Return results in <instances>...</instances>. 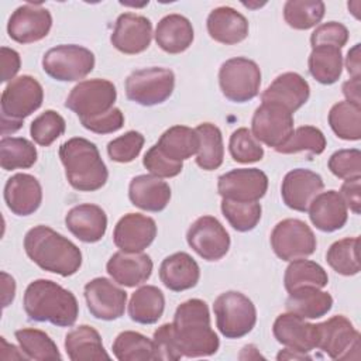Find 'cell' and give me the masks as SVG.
Instances as JSON below:
<instances>
[{"instance_id": "obj_1", "label": "cell", "mask_w": 361, "mask_h": 361, "mask_svg": "<svg viewBox=\"0 0 361 361\" xmlns=\"http://www.w3.org/2000/svg\"><path fill=\"white\" fill-rule=\"evenodd\" d=\"M172 324L182 357L199 358L217 353L220 340L210 326L209 306L204 300L189 299L180 303Z\"/></svg>"}, {"instance_id": "obj_2", "label": "cell", "mask_w": 361, "mask_h": 361, "mask_svg": "<svg viewBox=\"0 0 361 361\" xmlns=\"http://www.w3.org/2000/svg\"><path fill=\"white\" fill-rule=\"evenodd\" d=\"M24 250L41 269L61 276L76 274L82 265V252L78 245L44 224L27 231Z\"/></svg>"}, {"instance_id": "obj_3", "label": "cell", "mask_w": 361, "mask_h": 361, "mask_svg": "<svg viewBox=\"0 0 361 361\" xmlns=\"http://www.w3.org/2000/svg\"><path fill=\"white\" fill-rule=\"evenodd\" d=\"M23 306L30 320L58 327L73 326L79 314L75 295L49 279L32 281L25 288Z\"/></svg>"}, {"instance_id": "obj_4", "label": "cell", "mask_w": 361, "mask_h": 361, "mask_svg": "<svg viewBox=\"0 0 361 361\" xmlns=\"http://www.w3.org/2000/svg\"><path fill=\"white\" fill-rule=\"evenodd\" d=\"M59 158L65 168V176L73 189L94 192L106 185L109 171L92 141L82 137L66 140L59 147Z\"/></svg>"}, {"instance_id": "obj_5", "label": "cell", "mask_w": 361, "mask_h": 361, "mask_svg": "<svg viewBox=\"0 0 361 361\" xmlns=\"http://www.w3.org/2000/svg\"><path fill=\"white\" fill-rule=\"evenodd\" d=\"M44 100L41 83L30 76L21 75L14 78L1 93V134L6 137L23 127L25 117L37 111Z\"/></svg>"}, {"instance_id": "obj_6", "label": "cell", "mask_w": 361, "mask_h": 361, "mask_svg": "<svg viewBox=\"0 0 361 361\" xmlns=\"http://www.w3.org/2000/svg\"><path fill=\"white\" fill-rule=\"evenodd\" d=\"M213 312L216 326L226 338H241L257 323V309L252 300L237 290L220 293L213 303Z\"/></svg>"}, {"instance_id": "obj_7", "label": "cell", "mask_w": 361, "mask_h": 361, "mask_svg": "<svg viewBox=\"0 0 361 361\" xmlns=\"http://www.w3.org/2000/svg\"><path fill=\"white\" fill-rule=\"evenodd\" d=\"M219 85L226 99L234 103H245L259 93L261 69L255 61L237 56L221 63Z\"/></svg>"}, {"instance_id": "obj_8", "label": "cell", "mask_w": 361, "mask_h": 361, "mask_svg": "<svg viewBox=\"0 0 361 361\" xmlns=\"http://www.w3.org/2000/svg\"><path fill=\"white\" fill-rule=\"evenodd\" d=\"M117 90L107 79H87L79 82L68 94L65 107L72 110L80 121L109 113L116 103Z\"/></svg>"}, {"instance_id": "obj_9", "label": "cell", "mask_w": 361, "mask_h": 361, "mask_svg": "<svg viewBox=\"0 0 361 361\" xmlns=\"http://www.w3.org/2000/svg\"><path fill=\"white\" fill-rule=\"evenodd\" d=\"M94 68V54L76 44H62L48 49L42 56L44 72L59 82H76Z\"/></svg>"}, {"instance_id": "obj_10", "label": "cell", "mask_w": 361, "mask_h": 361, "mask_svg": "<svg viewBox=\"0 0 361 361\" xmlns=\"http://www.w3.org/2000/svg\"><path fill=\"white\" fill-rule=\"evenodd\" d=\"M124 86L128 100L141 106H155L171 97L175 87V75L168 68H142L131 72Z\"/></svg>"}, {"instance_id": "obj_11", "label": "cell", "mask_w": 361, "mask_h": 361, "mask_svg": "<svg viewBox=\"0 0 361 361\" xmlns=\"http://www.w3.org/2000/svg\"><path fill=\"white\" fill-rule=\"evenodd\" d=\"M316 326V348L331 360H351L360 357V333L343 314L330 317Z\"/></svg>"}, {"instance_id": "obj_12", "label": "cell", "mask_w": 361, "mask_h": 361, "mask_svg": "<svg viewBox=\"0 0 361 361\" xmlns=\"http://www.w3.org/2000/svg\"><path fill=\"white\" fill-rule=\"evenodd\" d=\"M316 245L314 233L299 219H285L271 233V247L282 261L306 258L314 252Z\"/></svg>"}, {"instance_id": "obj_13", "label": "cell", "mask_w": 361, "mask_h": 361, "mask_svg": "<svg viewBox=\"0 0 361 361\" xmlns=\"http://www.w3.org/2000/svg\"><path fill=\"white\" fill-rule=\"evenodd\" d=\"M293 131V116L281 104L262 102L254 111L251 133L262 144L276 149Z\"/></svg>"}, {"instance_id": "obj_14", "label": "cell", "mask_w": 361, "mask_h": 361, "mask_svg": "<svg viewBox=\"0 0 361 361\" xmlns=\"http://www.w3.org/2000/svg\"><path fill=\"white\" fill-rule=\"evenodd\" d=\"M189 247L206 261L221 259L230 248V235L224 226L213 216L196 219L186 233Z\"/></svg>"}, {"instance_id": "obj_15", "label": "cell", "mask_w": 361, "mask_h": 361, "mask_svg": "<svg viewBox=\"0 0 361 361\" xmlns=\"http://www.w3.org/2000/svg\"><path fill=\"white\" fill-rule=\"evenodd\" d=\"M268 189V176L258 168H237L217 179V192L223 199L258 202Z\"/></svg>"}, {"instance_id": "obj_16", "label": "cell", "mask_w": 361, "mask_h": 361, "mask_svg": "<svg viewBox=\"0 0 361 361\" xmlns=\"http://www.w3.org/2000/svg\"><path fill=\"white\" fill-rule=\"evenodd\" d=\"M52 27L49 10L41 4L27 3L17 7L8 18L7 34L18 44H31L45 38Z\"/></svg>"}, {"instance_id": "obj_17", "label": "cell", "mask_w": 361, "mask_h": 361, "mask_svg": "<svg viewBox=\"0 0 361 361\" xmlns=\"http://www.w3.org/2000/svg\"><path fill=\"white\" fill-rule=\"evenodd\" d=\"M85 299L90 314L99 320L111 322L124 314L127 292L107 278H94L85 285Z\"/></svg>"}, {"instance_id": "obj_18", "label": "cell", "mask_w": 361, "mask_h": 361, "mask_svg": "<svg viewBox=\"0 0 361 361\" xmlns=\"http://www.w3.org/2000/svg\"><path fill=\"white\" fill-rule=\"evenodd\" d=\"M152 39L151 21L140 14L123 13L117 17L114 30L110 35L113 47L127 55L144 52Z\"/></svg>"}, {"instance_id": "obj_19", "label": "cell", "mask_w": 361, "mask_h": 361, "mask_svg": "<svg viewBox=\"0 0 361 361\" xmlns=\"http://www.w3.org/2000/svg\"><path fill=\"white\" fill-rule=\"evenodd\" d=\"M157 237V223L141 213L124 214L116 224L113 241L120 251L142 252Z\"/></svg>"}, {"instance_id": "obj_20", "label": "cell", "mask_w": 361, "mask_h": 361, "mask_svg": "<svg viewBox=\"0 0 361 361\" xmlns=\"http://www.w3.org/2000/svg\"><path fill=\"white\" fill-rule=\"evenodd\" d=\"M322 176L310 169L296 168L289 171L281 186L283 203L296 212H307L313 199L323 190Z\"/></svg>"}, {"instance_id": "obj_21", "label": "cell", "mask_w": 361, "mask_h": 361, "mask_svg": "<svg viewBox=\"0 0 361 361\" xmlns=\"http://www.w3.org/2000/svg\"><path fill=\"white\" fill-rule=\"evenodd\" d=\"M152 259L144 252H114L106 264V271L121 286L135 288L147 282L152 274Z\"/></svg>"}, {"instance_id": "obj_22", "label": "cell", "mask_w": 361, "mask_h": 361, "mask_svg": "<svg viewBox=\"0 0 361 361\" xmlns=\"http://www.w3.org/2000/svg\"><path fill=\"white\" fill-rule=\"evenodd\" d=\"M4 202L16 216H30L42 202L39 180L30 173H16L4 185Z\"/></svg>"}, {"instance_id": "obj_23", "label": "cell", "mask_w": 361, "mask_h": 361, "mask_svg": "<svg viewBox=\"0 0 361 361\" xmlns=\"http://www.w3.org/2000/svg\"><path fill=\"white\" fill-rule=\"evenodd\" d=\"M274 337L286 348L309 353L316 348V326L306 319L286 312L279 314L272 326Z\"/></svg>"}, {"instance_id": "obj_24", "label": "cell", "mask_w": 361, "mask_h": 361, "mask_svg": "<svg viewBox=\"0 0 361 361\" xmlns=\"http://www.w3.org/2000/svg\"><path fill=\"white\" fill-rule=\"evenodd\" d=\"M309 96L310 86L306 79L296 72H285L262 92L261 100L281 104L295 113L309 100Z\"/></svg>"}, {"instance_id": "obj_25", "label": "cell", "mask_w": 361, "mask_h": 361, "mask_svg": "<svg viewBox=\"0 0 361 361\" xmlns=\"http://www.w3.org/2000/svg\"><path fill=\"white\" fill-rule=\"evenodd\" d=\"M68 230L83 243H97L107 230V216L104 210L93 203L73 206L65 216Z\"/></svg>"}, {"instance_id": "obj_26", "label": "cell", "mask_w": 361, "mask_h": 361, "mask_svg": "<svg viewBox=\"0 0 361 361\" xmlns=\"http://www.w3.org/2000/svg\"><path fill=\"white\" fill-rule=\"evenodd\" d=\"M307 212L312 224L324 233L340 230L348 219V209L337 190L320 192Z\"/></svg>"}, {"instance_id": "obj_27", "label": "cell", "mask_w": 361, "mask_h": 361, "mask_svg": "<svg viewBox=\"0 0 361 361\" xmlns=\"http://www.w3.org/2000/svg\"><path fill=\"white\" fill-rule=\"evenodd\" d=\"M209 35L224 45H234L248 37L247 18L233 7L221 6L210 11L207 16Z\"/></svg>"}, {"instance_id": "obj_28", "label": "cell", "mask_w": 361, "mask_h": 361, "mask_svg": "<svg viewBox=\"0 0 361 361\" xmlns=\"http://www.w3.org/2000/svg\"><path fill=\"white\" fill-rule=\"evenodd\" d=\"M130 202L145 212H162L171 200L169 185L154 175L134 176L128 186Z\"/></svg>"}, {"instance_id": "obj_29", "label": "cell", "mask_w": 361, "mask_h": 361, "mask_svg": "<svg viewBox=\"0 0 361 361\" xmlns=\"http://www.w3.org/2000/svg\"><path fill=\"white\" fill-rule=\"evenodd\" d=\"M200 268L188 252L168 255L159 267V279L172 292H182L197 285Z\"/></svg>"}, {"instance_id": "obj_30", "label": "cell", "mask_w": 361, "mask_h": 361, "mask_svg": "<svg viewBox=\"0 0 361 361\" xmlns=\"http://www.w3.org/2000/svg\"><path fill=\"white\" fill-rule=\"evenodd\" d=\"M195 38L192 23L180 14H168L159 20L155 28L157 45L168 54L186 51Z\"/></svg>"}, {"instance_id": "obj_31", "label": "cell", "mask_w": 361, "mask_h": 361, "mask_svg": "<svg viewBox=\"0 0 361 361\" xmlns=\"http://www.w3.org/2000/svg\"><path fill=\"white\" fill-rule=\"evenodd\" d=\"M65 350L71 361L110 360L96 329L80 324L65 336Z\"/></svg>"}, {"instance_id": "obj_32", "label": "cell", "mask_w": 361, "mask_h": 361, "mask_svg": "<svg viewBox=\"0 0 361 361\" xmlns=\"http://www.w3.org/2000/svg\"><path fill=\"white\" fill-rule=\"evenodd\" d=\"M285 306L288 312L303 319H319L331 310L333 298L320 288L302 286L289 292Z\"/></svg>"}, {"instance_id": "obj_33", "label": "cell", "mask_w": 361, "mask_h": 361, "mask_svg": "<svg viewBox=\"0 0 361 361\" xmlns=\"http://www.w3.org/2000/svg\"><path fill=\"white\" fill-rule=\"evenodd\" d=\"M164 309L165 296L162 290L154 285H144L131 295L128 316L135 323L154 324L162 317Z\"/></svg>"}, {"instance_id": "obj_34", "label": "cell", "mask_w": 361, "mask_h": 361, "mask_svg": "<svg viewBox=\"0 0 361 361\" xmlns=\"http://www.w3.org/2000/svg\"><path fill=\"white\" fill-rule=\"evenodd\" d=\"M158 149L175 162H183L197 154L199 135L195 128L186 126H172L162 133L158 142Z\"/></svg>"}, {"instance_id": "obj_35", "label": "cell", "mask_w": 361, "mask_h": 361, "mask_svg": "<svg viewBox=\"0 0 361 361\" xmlns=\"http://www.w3.org/2000/svg\"><path fill=\"white\" fill-rule=\"evenodd\" d=\"M310 75L322 85H333L343 72V54L337 47L320 45L312 48L307 59Z\"/></svg>"}, {"instance_id": "obj_36", "label": "cell", "mask_w": 361, "mask_h": 361, "mask_svg": "<svg viewBox=\"0 0 361 361\" xmlns=\"http://www.w3.org/2000/svg\"><path fill=\"white\" fill-rule=\"evenodd\" d=\"M195 130L199 135V149L196 154L197 166L203 171H214L220 168L224 159V145L220 128L212 123H202Z\"/></svg>"}, {"instance_id": "obj_37", "label": "cell", "mask_w": 361, "mask_h": 361, "mask_svg": "<svg viewBox=\"0 0 361 361\" xmlns=\"http://www.w3.org/2000/svg\"><path fill=\"white\" fill-rule=\"evenodd\" d=\"M285 289L289 292L302 286L324 288L329 283V275L322 265L314 261L299 258L290 261L283 275Z\"/></svg>"}, {"instance_id": "obj_38", "label": "cell", "mask_w": 361, "mask_h": 361, "mask_svg": "<svg viewBox=\"0 0 361 361\" xmlns=\"http://www.w3.org/2000/svg\"><path fill=\"white\" fill-rule=\"evenodd\" d=\"M329 124L338 138L358 141L361 138V106L347 100L336 103L329 111Z\"/></svg>"}, {"instance_id": "obj_39", "label": "cell", "mask_w": 361, "mask_h": 361, "mask_svg": "<svg viewBox=\"0 0 361 361\" xmlns=\"http://www.w3.org/2000/svg\"><path fill=\"white\" fill-rule=\"evenodd\" d=\"M37 148L23 137H3L0 141V165L4 171L28 169L37 162Z\"/></svg>"}, {"instance_id": "obj_40", "label": "cell", "mask_w": 361, "mask_h": 361, "mask_svg": "<svg viewBox=\"0 0 361 361\" xmlns=\"http://www.w3.org/2000/svg\"><path fill=\"white\" fill-rule=\"evenodd\" d=\"M113 354L118 361H149L155 360L154 343L141 333L126 330L113 341Z\"/></svg>"}, {"instance_id": "obj_41", "label": "cell", "mask_w": 361, "mask_h": 361, "mask_svg": "<svg viewBox=\"0 0 361 361\" xmlns=\"http://www.w3.org/2000/svg\"><path fill=\"white\" fill-rule=\"evenodd\" d=\"M14 336L20 344V350L28 357V360H62L56 344L45 331L38 329H20Z\"/></svg>"}, {"instance_id": "obj_42", "label": "cell", "mask_w": 361, "mask_h": 361, "mask_svg": "<svg viewBox=\"0 0 361 361\" xmlns=\"http://www.w3.org/2000/svg\"><path fill=\"white\" fill-rule=\"evenodd\" d=\"M324 3L320 0H288L283 4V18L293 30H309L324 17Z\"/></svg>"}, {"instance_id": "obj_43", "label": "cell", "mask_w": 361, "mask_h": 361, "mask_svg": "<svg viewBox=\"0 0 361 361\" xmlns=\"http://www.w3.org/2000/svg\"><path fill=\"white\" fill-rule=\"evenodd\" d=\"M358 245V237H347L333 243L326 252L327 264L340 275H357L360 272Z\"/></svg>"}, {"instance_id": "obj_44", "label": "cell", "mask_w": 361, "mask_h": 361, "mask_svg": "<svg viewBox=\"0 0 361 361\" xmlns=\"http://www.w3.org/2000/svg\"><path fill=\"white\" fill-rule=\"evenodd\" d=\"M220 207L228 224L240 233L254 230L261 220L262 207L258 202H237L223 199Z\"/></svg>"}, {"instance_id": "obj_45", "label": "cell", "mask_w": 361, "mask_h": 361, "mask_svg": "<svg viewBox=\"0 0 361 361\" xmlns=\"http://www.w3.org/2000/svg\"><path fill=\"white\" fill-rule=\"evenodd\" d=\"M326 145V137L317 127L302 126L293 130L290 137L275 151L279 154H296L306 151L319 155L324 151Z\"/></svg>"}, {"instance_id": "obj_46", "label": "cell", "mask_w": 361, "mask_h": 361, "mask_svg": "<svg viewBox=\"0 0 361 361\" xmlns=\"http://www.w3.org/2000/svg\"><path fill=\"white\" fill-rule=\"evenodd\" d=\"M230 155L235 162L251 164L264 158V148L261 142L252 135L251 130L240 127L230 135L228 141Z\"/></svg>"}, {"instance_id": "obj_47", "label": "cell", "mask_w": 361, "mask_h": 361, "mask_svg": "<svg viewBox=\"0 0 361 361\" xmlns=\"http://www.w3.org/2000/svg\"><path fill=\"white\" fill-rule=\"evenodd\" d=\"M65 130L66 123L63 117L55 110H45L31 123L30 134L38 145L49 147L65 133Z\"/></svg>"}, {"instance_id": "obj_48", "label": "cell", "mask_w": 361, "mask_h": 361, "mask_svg": "<svg viewBox=\"0 0 361 361\" xmlns=\"http://www.w3.org/2000/svg\"><path fill=\"white\" fill-rule=\"evenodd\" d=\"M144 141L145 140L141 133L134 130L127 131L107 144V154L114 162L128 164L140 155L144 147Z\"/></svg>"}, {"instance_id": "obj_49", "label": "cell", "mask_w": 361, "mask_h": 361, "mask_svg": "<svg viewBox=\"0 0 361 361\" xmlns=\"http://www.w3.org/2000/svg\"><path fill=\"white\" fill-rule=\"evenodd\" d=\"M330 172L340 179H351L361 176V151L357 148L338 149L329 158Z\"/></svg>"}, {"instance_id": "obj_50", "label": "cell", "mask_w": 361, "mask_h": 361, "mask_svg": "<svg viewBox=\"0 0 361 361\" xmlns=\"http://www.w3.org/2000/svg\"><path fill=\"white\" fill-rule=\"evenodd\" d=\"M152 343H154V350H155V360L176 361V360L182 358L172 323H165V324L159 326L154 331Z\"/></svg>"}, {"instance_id": "obj_51", "label": "cell", "mask_w": 361, "mask_h": 361, "mask_svg": "<svg viewBox=\"0 0 361 361\" xmlns=\"http://www.w3.org/2000/svg\"><path fill=\"white\" fill-rule=\"evenodd\" d=\"M348 41V30L344 24L337 21H329L319 24L310 35L312 48L320 45H330L343 48Z\"/></svg>"}, {"instance_id": "obj_52", "label": "cell", "mask_w": 361, "mask_h": 361, "mask_svg": "<svg viewBox=\"0 0 361 361\" xmlns=\"http://www.w3.org/2000/svg\"><path fill=\"white\" fill-rule=\"evenodd\" d=\"M142 165L145 166V169H148L151 175L158 178H173L178 176L183 169L182 162H175L165 157L155 144L145 152L142 158Z\"/></svg>"}, {"instance_id": "obj_53", "label": "cell", "mask_w": 361, "mask_h": 361, "mask_svg": "<svg viewBox=\"0 0 361 361\" xmlns=\"http://www.w3.org/2000/svg\"><path fill=\"white\" fill-rule=\"evenodd\" d=\"M80 124L94 134H110L118 131L124 126V114L120 109L113 107L109 113L96 118L83 120Z\"/></svg>"}, {"instance_id": "obj_54", "label": "cell", "mask_w": 361, "mask_h": 361, "mask_svg": "<svg viewBox=\"0 0 361 361\" xmlns=\"http://www.w3.org/2000/svg\"><path fill=\"white\" fill-rule=\"evenodd\" d=\"M340 196L343 197L347 209H350L354 214H360L361 207V176L345 179L341 185Z\"/></svg>"}, {"instance_id": "obj_55", "label": "cell", "mask_w": 361, "mask_h": 361, "mask_svg": "<svg viewBox=\"0 0 361 361\" xmlns=\"http://www.w3.org/2000/svg\"><path fill=\"white\" fill-rule=\"evenodd\" d=\"M1 82H11L21 66V59L17 51L1 47Z\"/></svg>"}, {"instance_id": "obj_56", "label": "cell", "mask_w": 361, "mask_h": 361, "mask_svg": "<svg viewBox=\"0 0 361 361\" xmlns=\"http://www.w3.org/2000/svg\"><path fill=\"white\" fill-rule=\"evenodd\" d=\"M345 68L351 78H360L361 65H360V44H355L350 51L347 52L345 58Z\"/></svg>"}, {"instance_id": "obj_57", "label": "cell", "mask_w": 361, "mask_h": 361, "mask_svg": "<svg viewBox=\"0 0 361 361\" xmlns=\"http://www.w3.org/2000/svg\"><path fill=\"white\" fill-rule=\"evenodd\" d=\"M343 94L345 96L347 102L361 106L360 97V78H351L350 80L343 83Z\"/></svg>"}, {"instance_id": "obj_58", "label": "cell", "mask_w": 361, "mask_h": 361, "mask_svg": "<svg viewBox=\"0 0 361 361\" xmlns=\"http://www.w3.org/2000/svg\"><path fill=\"white\" fill-rule=\"evenodd\" d=\"M1 289H3V307H7L16 295V282L14 278L10 276L7 272H1Z\"/></svg>"}, {"instance_id": "obj_59", "label": "cell", "mask_w": 361, "mask_h": 361, "mask_svg": "<svg viewBox=\"0 0 361 361\" xmlns=\"http://www.w3.org/2000/svg\"><path fill=\"white\" fill-rule=\"evenodd\" d=\"M276 360H312V357L307 353H299L290 348H285L278 353Z\"/></svg>"}]
</instances>
